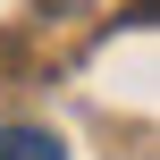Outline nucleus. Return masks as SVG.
I'll return each instance as SVG.
<instances>
[{"label": "nucleus", "instance_id": "nucleus-1", "mask_svg": "<svg viewBox=\"0 0 160 160\" xmlns=\"http://www.w3.org/2000/svg\"><path fill=\"white\" fill-rule=\"evenodd\" d=\"M0 160H68V143L51 127H0Z\"/></svg>", "mask_w": 160, "mask_h": 160}]
</instances>
